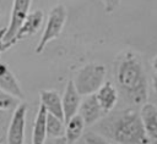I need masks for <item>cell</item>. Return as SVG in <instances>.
I'll list each match as a JSON object with an SVG mask.
<instances>
[{"instance_id": "obj_1", "label": "cell", "mask_w": 157, "mask_h": 144, "mask_svg": "<svg viewBox=\"0 0 157 144\" xmlns=\"http://www.w3.org/2000/svg\"><path fill=\"white\" fill-rule=\"evenodd\" d=\"M115 81L124 96L134 105L147 103V77L139 55L132 50L123 51L115 60Z\"/></svg>"}, {"instance_id": "obj_2", "label": "cell", "mask_w": 157, "mask_h": 144, "mask_svg": "<svg viewBox=\"0 0 157 144\" xmlns=\"http://www.w3.org/2000/svg\"><path fill=\"white\" fill-rule=\"evenodd\" d=\"M99 132L117 144H150L141 115L135 110H126L105 117L99 122Z\"/></svg>"}, {"instance_id": "obj_3", "label": "cell", "mask_w": 157, "mask_h": 144, "mask_svg": "<svg viewBox=\"0 0 157 144\" xmlns=\"http://www.w3.org/2000/svg\"><path fill=\"white\" fill-rule=\"evenodd\" d=\"M105 66L97 62H90L82 66L72 79L76 89L82 96L94 94L105 82Z\"/></svg>"}, {"instance_id": "obj_4", "label": "cell", "mask_w": 157, "mask_h": 144, "mask_svg": "<svg viewBox=\"0 0 157 144\" xmlns=\"http://www.w3.org/2000/svg\"><path fill=\"white\" fill-rule=\"evenodd\" d=\"M66 20H67V10L64 5L59 4L52 9V11L49 12L42 38L34 49L36 54H40L44 50V48L48 45V43H50L53 39L58 38L61 34L63 28L66 23Z\"/></svg>"}, {"instance_id": "obj_5", "label": "cell", "mask_w": 157, "mask_h": 144, "mask_svg": "<svg viewBox=\"0 0 157 144\" xmlns=\"http://www.w3.org/2000/svg\"><path fill=\"white\" fill-rule=\"evenodd\" d=\"M31 2H32V0H13L10 22L6 27V33H5L4 41H2L1 52L6 51L7 49H10L11 46L15 45V37H16L18 29L21 28L22 23L25 22L26 17L29 13Z\"/></svg>"}, {"instance_id": "obj_6", "label": "cell", "mask_w": 157, "mask_h": 144, "mask_svg": "<svg viewBox=\"0 0 157 144\" xmlns=\"http://www.w3.org/2000/svg\"><path fill=\"white\" fill-rule=\"evenodd\" d=\"M26 115H27V104L20 103V105L13 110V113L9 124L7 144H23Z\"/></svg>"}, {"instance_id": "obj_7", "label": "cell", "mask_w": 157, "mask_h": 144, "mask_svg": "<svg viewBox=\"0 0 157 144\" xmlns=\"http://www.w3.org/2000/svg\"><path fill=\"white\" fill-rule=\"evenodd\" d=\"M78 113L82 116L86 126H92L101 121L103 116H105V111L102 109L101 104L98 103V99L96 94L86 95L85 99L81 101Z\"/></svg>"}, {"instance_id": "obj_8", "label": "cell", "mask_w": 157, "mask_h": 144, "mask_svg": "<svg viewBox=\"0 0 157 144\" xmlns=\"http://www.w3.org/2000/svg\"><path fill=\"white\" fill-rule=\"evenodd\" d=\"M81 94L75 87V83L72 79H70L65 87L64 94L61 96L63 99V109H64V118L65 122H67L72 116L78 113V109L81 105Z\"/></svg>"}, {"instance_id": "obj_9", "label": "cell", "mask_w": 157, "mask_h": 144, "mask_svg": "<svg viewBox=\"0 0 157 144\" xmlns=\"http://www.w3.org/2000/svg\"><path fill=\"white\" fill-rule=\"evenodd\" d=\"M0 89L10 93L11 95L23 100L25 93L10 67L6 63L0 62Z\"/></svg>"}, {"instance_id": "obj_10", "label": "cell", "mask_w": 157, "mask_h": 144, "mask_svg": "<svg viewBox=\"0 0 157 144\" xmlns=\"http://www.w3.org/2000/svg\"><path fill=\"white\" fill-rule=\"evenodd\" d=\"M43 18H44V13L42 10H36L33 12H29L15 37V44L18 40H22L27 37L34 35L39 31V28L43 23Z\"/></svg>"}, {"instance_id": "obj_11", "label": "cell", "mask_w": 157, "mask_h": 144, "mask_svg": "<svg viewBox=\"0 0 157 144\" xmlns=\"http://www.w3.org/2000/svg\"><path fill=\"white\" fill-rule=\"evenodd\" d=\"M40 104L45 107L49 113H53L61 120L64 118V109H63V99L60 94L54 89H42L40 93Z\"/></svg>"}, {"instance_id": "obj_12", "label": "cell", "mask_w": 157, "mask_h": 144, "mask_svg": "<svg viewBox=\"0 0 157 144\" xmlns=\"http://www.w3.org/2000/svg\"><path fill=\"white\" fill-rule=\"evenodd\" d=\"M94 94H96L102 109L105 111V113L110 112L115 107V105L118 103L119 94H118V90L115 89V87L112 84V82L105 81L103 83V85Z\"/></svg>"}, {"instance_id": "obj_13", "label": "cell", "mask_w": 157, "mask_h": 144, "mask_svg": "<svg viewBox=\"0 0 157 144\" xmlns=\"http://www.w3.org/2000/svg\"><path fill=\"white\" fill-rule=\"evenodd\" d=\"M140 115L151 142H157V105L146 103L141 106Z\"/></svg>"}, {"instance_id": "obj_14", "label": "cell", "mask_w": 157, "mask_h": 144, "mask_svg": "<svg viewBox=\"0 0 157 144\" xmlns=\"http://www.w3.org/2000/svg\"><path fill=\"white\" fill-rule=\"evenodd\" d=\"M47 117L48 111L40 104L38 112L34 118L33 123V132H32V144H44L48 132H47Z\"/></svg>"}, {"instance_id": "obj_15", "label": "cell", "mask_w": 157, "mask_h": 144, "mask_svg": "<svg viewBox=\"0 0 157 144\" xmlns=\"http://www.w3.org/2000/svg\"><path fill=\"white\" fill-rule=\"evenodd\" d=\"M65 123H66L65 137H64L65 142H66V144H74L83 134V129L86 127V123H85V121L80 113H76Z\"/></svg>"}, {"instance_id": "obj_16", "label": "cell", "mask_w": 157, "mask_h": 144, "mask_svg": "<svg viewBox=\"0 0 157 144\" xmlns=\"http://www.w3.org/2000/svg\"><path fill=\"white\" fill-rule=\"evenodd\" d=\"M65 128H66V123L64 120H61L60 117L49 113L48 112V117H47V132L48 135L50 138H63L65 137Z\"/></svg>"}, {"instance_id": "obj_17", "label": "cell", "mask_w": 157, "mask_h": 144, "mask_svg": "<svg viewBox=\"0 0 157 144\" xmlns=\"http://www.w3.org/2000/svg\"><path fill=\"white\" fill-rule=\"evenodd\" d=\"M18 98L11 95L10 93L0 89V111H9V110H15L20 105Z\"/></svg>"}, {"instance_id": "obj_18", "label": "cell", "mask_w": 157, "mask_h": 144, "mask_svg": "<svg viewBox=\"0 0 157 144\" xmlns=\"http://www.w3.org/2000/svg\"><path fill=\"white\" fill-rule=\"evenodd\" d=\"M83 140H85V144H112V143L108 140L107 137H104L103 134L92 132V131L85 133Z\"/></svg>"}, {"instance_id": "obj_19", "label": "cell", "mask_w": 157, "mask_h": 144, "mask_svg": "<svg viewBox=\"0 0 157 144\" xmlns=\"http://www.w3.org/2000/svg\"><path fill=\"white\" fill-rule=\"evenodd\" d=\"M103 6H104V10L107 13H112L113 11L117 10V7L119 6L120 1L121 0H101Z\"/></svg>"}, {"instance_id": "obj_20", "label": "cell", "mask_w": 157, "mask_h": 144, "mask_svg": "<svg viewBox=\"0 0 157 144\" xmlns=\"http://www.w3.org/2000/svg\"><path fill=\"white\" fill-rule=\"evenodd\" d=\"M152 85H153V89H155V92H156V94H157V72L153 74V77H152Z\"/></svg>"}, {"instance_id": "obj_21", "label": "cell", "mask_w": 157, "mask_h": 144, "mask_svg": "<svg viewBox=\"0 0 157 144\" xmlns=\"http://www.w3.org/2000/svg\"><path fill=\"white\" fill-rule=\"evenodd\" d=\"M152 67L156 70V72H157V56H155L153 59H152Z\"/></svg>"}, {"instance_id": "obj_22", "label": "cell", "mask_w": 157, "mask_h": 144, "mask_svg": "<svg viewBox=\"0 0 157 144\" xmlns=\"http://www.w3.org/2000/svg\"><path fill=\"white\" fill-rule=\"evenodd\" d=\"M0 144H1V143H0Z\"/></svg>"}, {"instance_id": "obj_23", "label": "cell", "mask_w": 157, "mask_h": 144, "mask_svg": "<svg viewBox=\"0 0 157 144\" xmlns=\"http://www.w3.org/2000/svg\"><path fill=\"white\" fill-rule=\"evenodd\" d=\"M0 52H1V51H0Z\"/></svg>"}]
</instances>
